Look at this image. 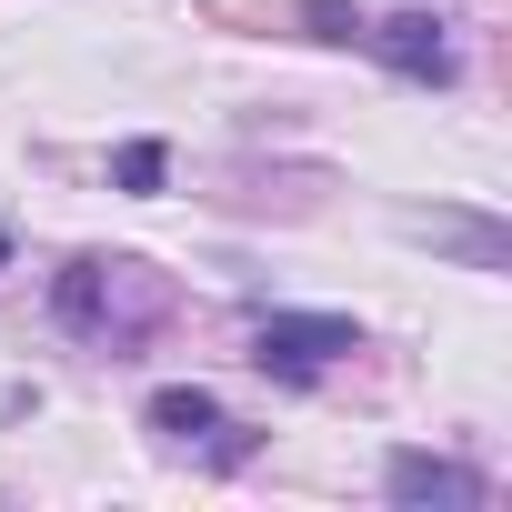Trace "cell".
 Instances as JSON below:
<instances>
[{"label": "cell", "instance_id": "9c48e42d", "mask_svg": "<svg viewBox=\"0 0 512 512\" xmlns=\"http://www.w3.org/2000/svg\"><path fill=\"white\" fill-rule=\"evenodd\" d=\"M0 262H11V231H0Z\"/></svg>", "mask_w": 512, "mask_h": 512}, {"label": "cell", "instance_id": "52a82bcc", "mask_svg": "<svg viewBox=\"0 0 512 512\" xmlns=\"http://www.w3.org/2000/svg\"><path fill=\"white\" fill-rule=\"evenodd\" d=\"M111 171H121V191H161V181H171V151H161V141H131Z\"/></svg>", "mask_w": 512, "mask_h": 512}, {"label": "cell", "instance_id": "6da1fadb", "mask_svg": "<svg viewBox=\"0 0 512 512\" xmlns=\"http://www.w3.org/2000/svg\"><path fill=\"white\" fill-rule=\"evenodd\" d=\"M201 21L211 31H282V41H332V51H352L362 41V11L352 0H201Z\"/></svg>", "mask_w": 512, "mask_h": 512}, {"label": "cell", "instance_id": "5b68a950", "mask_svg": "<svg viewBox=\"0 0 512 512\" xmlns=\"http://www.w3.org/2000/svg\"><path fill=\"white\" fill-rule=\"evenodd\" d=\"M382 492L402 502V512H422V502H452V512H472L492 482L472 472V462H442V452H392V472H382Z\"/></svg>", "mask_w": 512, "mask_h": 512}, {"label": "cell", "instance_id": "8992f818", "mask_svg": "<svg viewBox=\"0 0 512 512\" xmlns=\"http://www.w3.org/2000/svg\"><path fill=\"white\" fill-rule=\"evenodd\" d=\"M221 422V402L201 392V382H171V392H151V432H171V442H201Z\"/></svg>", "mask_w": 512, "mask_h": 512}, {"label": "cell", "instance_id": "3957f363", "mask_svg": "<svg viewBox=\"0 0 512 512\" xmlns=\"http://www.w3.org/2000/svg\"><path fill=\"white\" fill-rule=\"evenodd\" d=\"M362 51H372L382 71L422 81V91H442V81H452V31H442L432 11H392V21H362Z\"/></svg>", "mask_w": 512, "mask_h": 512}, {"label": "cell", "instance_id": "7a4b0ae2", "mask_svg": "<svg viewBox=\"0 0 512 512\" xmlns=\"http://www.w3.org/2000/svg\"><path fill=\"white\" fill-rule=\"evenodd\" d=\"M342 352H362V332H352L342 312H272L262 332H251V362L282 372V382H312V372H332Z\"/></svg>", "mask_w": 512, "mask_h": 512}, {"label": "cell", "instance_id": "277c9868", "mask_svg": "<svg viewBox=\"0 0 512 512\" xmlns=\"http://www.w3.org/2000/svg\"><path fill=\"white\" fill-rule=\"evenodd\" d=\"M121 272H131V262H111V251H81V262L51 282V312H61V332H81V342H111V302H121Z\"/></svg>", "mask_w": 512, "mask_h": 512}, {"label": "cell", "instance_id": "ba28073f", "mask_svg": "<svg viewBox=\"0 0 512 512\" xmlns=\"http://www.w3.org/2000/svg\"><path fill=\"white\" fill-rule=\"evenodd\" d=\"M432 241H452V251H472L482 272L502 262V231H492V221H432Z\"/></svg>", "mask_w": 512, "mask_h": 512}]
</instances>
